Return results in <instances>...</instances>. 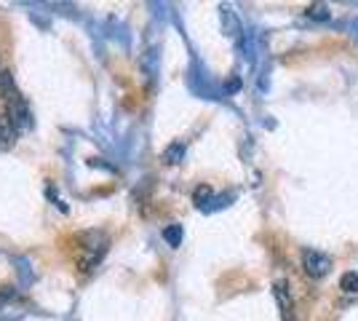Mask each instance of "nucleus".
<instances>
[{
    "label": "nucleus",
    "mask_w": 358,
    "mask_h": 321,
    "mask_svg": "<svg viewBox=\"0 0 358 321\" xmlns=\"http://www.w3.org/2000/svg\"><path fill=\"white\" fill-rule=\"evenodd\" d=\"M80 238H83L86 244L78 249V265H80V271H91L96 262L102 260V255L107 252V244H110V241H107L105 233H99V230H96V233H83Z\"/></svg>",
    "instance_id": "nucleus-1"
},
{
    "label": "nucleus",
    "mask_w": 358,
    "mask_h": 321,
    "mask_svg": "<svg viewBox=\"0 0 358 321\" xmlns=\"http://www.w3.org/2000/svg\"><path fill=\"white\" fill-rule=\"evenodd\" d=\"M302 268L310 278H324L331 271V257L324 252H315V249H305L302 252Z\"/></svg>",
    "instance_id": "nucleus-2"
},
{
    "label": "nucleus",
    "mask_w": 358,
    "mask_h": 321,
    "mask_svg": "<svg viewBox=\"0 0 358 321\" xmlns=\"http://www.w3.org/2000/svg\"><path fill=\"white\" fill-rule=\"evenodd\" d=\"M16 137H19V129H16L8 115H0V153L11 150L16 145Z\"/></svg>",
    "instance_id": "nucleus-3"
},
{
    "label": "nucleus",
    "mask_w": 358,
    "mask_h": 321,
    "mask_svg": "<svg viewBox=\"0 0 358 321\" xmlns=\"http://www.w3.org/2000/svg\"><path fill=\"white\" fill-rule=\"evenodd\" d=\"M275 297H278V303H281L284 321H292V300H289V292H286V281H278V284H275Z\"/></svg>",
    "instance_id": "nucleus-4"
},
{
    "label": "nucleus",
    "mask_w": 358,
    "mask_h": 321,
    "mask_svg": "<svg viewBox=\"0 0 358 321\" xmlns=\"http://www.w3.org/2000/svg\"><path fill=\"white\" fill-rule=\"evenodd\" d=\"M340 290L348 292V294H356L358 292V273H345L340 278Z\"/></svg>",
    "instance_id": "nucleus-5"
},
{
    "label": "nucleus",
    "mask_w": 358,
    "mask_h": 321,
    "mask_svg": "<svg viewBox=\"0 0 358 321\" xmlns=\"http://www.w3.org/2000/svg\"><path fill=\"white\" fill-rule=\"evenodd\" d=\"M182 155H185V145L174 142V145L164 153V161L166 164H179V158H182Z\"/></svg>",
    "instance_id": "nucleus-6"
},
{
    "label": "nucleus",
    "mask_w": 358,
    "mask_h": 321,
    "mask_svg": "<svg viewBox=\"0 0 358 321\" xmlns=\"http://www.w3.org/2000/svg\"><path fill=\"white\" fill-rule=\"evenodd\" d=\"M164 238L169 241V246H179L182 244V228L179 225H169L164 230Z\"/></svg>",
    "instance_id": "nucleus-7"
},
{
    "label": "nucleus",
    "mask_w": 358,
    "mask_h": 321,
    "mask_svg": "<svg viewBox=\"0 0 358 321\" xmlns=\"http://www.w3.org/2000/svg\"><path fill=\"white\" fill-rule=\"evenodd\" d=\"M209 199H211L209 187H198V190H195V204H198V206H203V204H206Z\"/></svg>",
    "instance_id": "nucleus-8"
},
{
    "label": "nucleus",
    "mask_w": 358,
    "mask_h": 321,
    "mask_svg": "<svg viewBox=\"0 0 358 321\" xmlns=\"http://www.w3.org/2000/svg\"><path fill=\"white\" fill-rule=\"evenodd\" d=\"M308 14L310 16H318V19H327V6H324V3H315V6H310V8H308Z\"/></svg>",
    "instance_id": "nucleus-9"
}]
</instances>
